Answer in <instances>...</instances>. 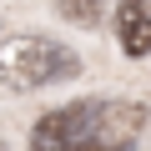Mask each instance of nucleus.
<instances>
[{"instance_id": "f257e3e1", "label": "nucleus", "mask_w": 151, "mask_h": 151, "mask_svg": "<svg viewBox=\"0 0 151 151\" xmlns=\"http://www.w3.org/2000/svg\"><path fill=\"white\" fill-rule=\"evenodd\" d=\"M81 76V55L70 45H55L45 35H5L0 40V81L10 91H35L50 81Z\"/></svg>"}, {"instance_id": "f03ea898", "label": "nucleus", "mask_w": 151, "mask_h": 151, "mask_svg": "<svg viewBox=\"0 0 151 151\" xmlns=\"http://www.w3.org/2000/svg\"><path fill=\"white\" fill-rule=\"evenodd\" d=\"M116 35H121L126 55H146L151 50V10L141 0H121L116 5Z\"/></svg>"}, {"instance_id": "7ed1b4c3", "label": "nucleus", "mask_w": 151, "mask_h": 151, "mask_svg": "<svg viewBox=\"0 0 151 151\" xmlns=\"http://www.w3.org/2000/svg\"><path fill=\"white\" fill-rule=\"evenodd\" d=\"M60 15H65L70 25L96 30V25H101V0H60Z\"/></svg>"}, {"instance_id": "20e7f679", "label": "nucleus", "mask_w": 151, "mask_h": 151, "mask_svg": "<svg viewBox=\"0 0 151 151\" xmlns=\"http://www.w3.org/2000/svg\"><path fill=\"white\" fill-rule=\"evenodd\" d=\"M86 151H131V146H106V141H96V146H86Z\"/></svg>"}]
</instances>
